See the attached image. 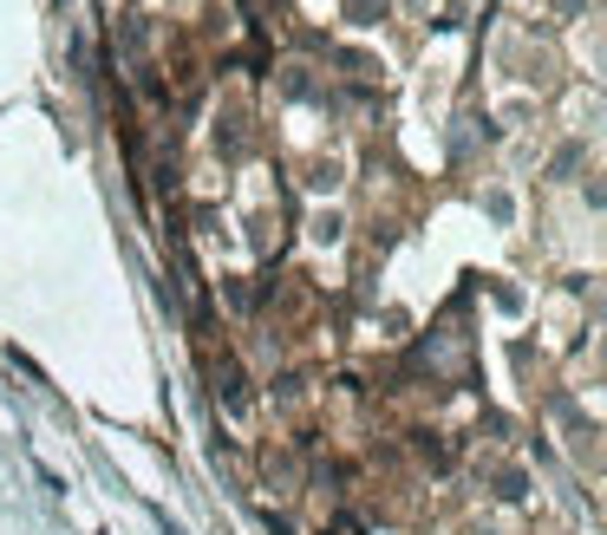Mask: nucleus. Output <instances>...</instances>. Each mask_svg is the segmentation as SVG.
I'll return each instance as SVG.
<instances>
[{
    "label": "nucleus",
    "mask_w": 607,
    "mask_h": 535,
    "mask_svg": "<svg viewBox=\"0 0 607 535\" xmlns=\"http://www.w3.org/2000/svg\"><path fill=\"white\" fill-rule=\"evenodd\" d=\"M497 497H510V503H517V497H523V471H503V477H497Z\"/></svg>",
    "instance_id": "obj_1"
},
{
    "label": "nucleus",
    "mask_w": 607,
    "mask_h": 535,
    "mask_svg": "<svg viewBox=\"0 0 607 535\" xmlns=\"http://www.w3.org/2000/svg\"><path fill=\"white\" fill-rule=\"evenodd\" d=\"M588 203H595V209H607V177H595V183H588Z\"/></svg>",
    "instance_id": "obj_2"
}]
</instances>
